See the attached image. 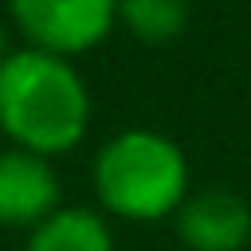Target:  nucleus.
I'll use <instances>...</instances> for the list:
<instances>
[{
    "label": "nucleus",
    "instance_id": "nucleus-1",
    "mask_svg": "<svg viewBox=\"0 0 251 251\" xmlns=\"http://www.w3.org/2000/svg\"><path fill=\"white\" fill-rule=\"evenodd\" d=\"M90 129V90L71 59L16 47L0 63V133L39 157L71 153Z\"/></svg>",
    "mask_w": 251,
    "mask_h": 251
},
{
    "label": "nucleus",
    "instance_id": "nucleus-2",
    "mask_svg": "<svg viewBox=\"0 0 251 251\" xmlns=\"http://www.w3.org/2000/svg\"><path fill=\"white\" fill-rule=\"evenodd\" d=\"M94 196L102 212L129 224L176 216L188 200V161L169 133L122 129L94 157Z\"/></svg>",
    "mask_w": 251,
    "mask_h": 251
},
{
    "label": "nucleus",
    "instance_id": "nucleus-3",
    "mask_svg": "<svg viewBox=\"0 0 251 251\" xmlns=\"http://www.w3.org/2000/svg\"><path fill=\"white\" fill-rule=\"evenodd\" d=\"M24 43L75 59L98 47L118 24V0H8Z\"/></svg>",
    "mask_w": 251,
    "mask_h": 251
},
{
    "label": "nucleus",
    "instance_id": "nucleus-4",
    "mask_svg": "<svg viewBox=\"0 0 251 251\" xmlns=\"http://www.w3.org/2000/svg\"><path fill=\"white\" fill-rule=\"evenodd\" d=\"M63 188L51 169V157L27 153L20 145L0 149V227H39L59 212Z\"/></svg>",
    "mask_w": 251,
    "mask_h": 251
},
{
    "label": "nucleus",
    "instance_id": "nucleus-5",
    "mask_svg": "<svg viewBox=\"0 0 251 251\" xmlns=\"http://www.w3.org/2000/svg\"><path fill=\"white\" fill-rule=\"evenodd\" d=\"M176 235L188 251H243L251 239V208L227 188L192 192L176 212Z\"/></svg>",
    "mask_w": 251,
    "mask_h": 251
},
{
    "label": "nucleus",
    "instance_id": "nucleus-6",
    "mask_svg": "<svg viewBox=\"0 0 251 251\" xmlns=\"http://www.w3.org/2000/svg\"><path fill=\"white\" fill-rule=\"evenodd\" d=\"M24 251H114V235L94 208H59L31 227Z\"/></svg>",
    "mask_w": 251,
    "mask_h": 251
},
{
    "label": "nucleus",
    "instance_id": "nucleus-7",
    "mask_svg": "<svg viewBox=\"0 0 251 251\" xmlns=\"http://www.w3.org/2000/svg\"><path fill=\"white\" fill-rule=\"evenodd\" d=\"M118 24L133 39L161 47L188 27V0H118Z\"/></svg>",
    "mask_w": 251,
    "mask_h": 251
},
{
    "label": "nucleus",
    "instance_id": "nucleus-8",
    "mask_svg": "<svg viewBox=\"0 0 251 251\" xmlns=\"http://www.w3.org/2000/svg\"><path fill=\"white\" fill-rule=\"evenodd\" d=\"M12 55V47H8V31H4V24H0V63Z\"/></svg>",
    "mask_w": 251,
    "mask_h": 251
}]
</instances>
